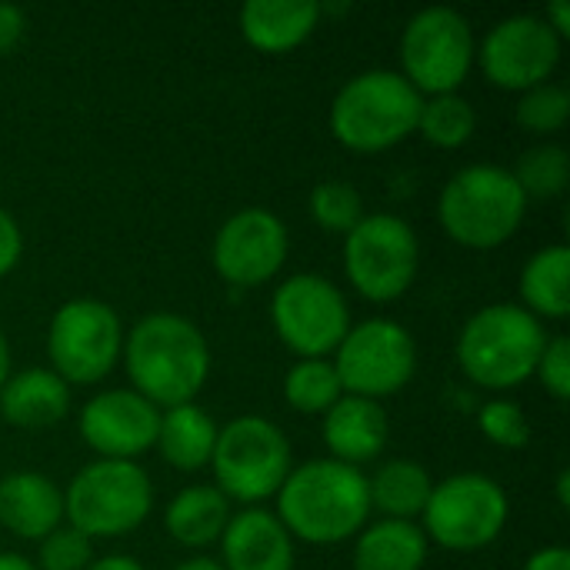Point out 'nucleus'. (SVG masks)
I'll use <instances>...</instances> for the list:
<instances>
[{"label": "nucleus", "mask_w": 570, "mask_h": 570, "mask_svg": "<svg viewBox=\"0 0 570 570\" xmlns=\"http://www.w3.org/2000/svg\"><path fill=\"white\" fill-rule=\"evenodd\" d=\"M421 267V240L397 214H364L344 234V274L351 287L374 301L391 304L404 297Z\"/></svg>", "instance_id": "9"}, {"label": "nucleus", "mask_w": 570, "mask_h": 570, "mask_svg": "<svg viewBox=\"0 0 570 570\" xmlns=\"http://www.w3.org/2000/svg\"><path fill=\"white\" fill-rule=\"evenodd\" d=\"M230 521V501L214 484H190L177 491L164 511L170 538L184 548H207L220 541Z\"/></svg>", "instance_id": "24"}, {"label": "nucleus", "mask_w": 570, "mask_h": 570, "mask_svg": "<svg viewBox=\"0 0 570 570\" xmlns=\"http://www.w3.org/2000/svg\"><path fill=\"white\" fill-rule=\"evenodd\" d=\"M224 570H294V538L267 508L230 514L220 534Z\"/></svg>", "instance_id": "17"}, {"label": "nucleus", "mask_w": 570, "mask_h": 570, "mask_svg": "<svg viewBox=\"0 0 570 570\" xmlns=\"http://www.w3.org/2000/svg\"><path fill=\"white\" fill-rule=\"evenodd\" d=\"M63 524V491L40 471L0 478V528L23 541H43Z\"/></svg>", "instance_id": "18"}, {"label": "nucleus", "mask_w": 570, "mask_h": 570, "mask_svg": "<svg viewBox=\"0 0 570 570\" xmlns=\"http://www.w3.org/2000/svg\"><path fill=\"white\" fill-rule=\"evenodd\" d=\"M311 217L327 234H351L364 217V200L347 180H324L311 190Z\"/></svg>", "instance_id": "30"}, {"label": "nucleus", "mask_w": 570, "mask_h": 570, "mask_svg": "<svg viewBox=\"0 0 570 570\" xmlns=\"http://www.w3.org/2000/svg\"><path fill=\"white\" fill-rule=\"evenodd\" d=\"M401 77L424 97L458 94L474 67V30L471 20L454 7L417 10L401 33Z\"/></svg>", "instance_id": "8"}, {"label": "nucleus", "mask_w": 570, "mask_h": 570, "mask_svg": "<svg viewBox=\"0 0 570 570\" xmlns=\"http://www.w3.org/2000/svg\"><path fill=\"white\" fill-rule=\"evenodd\" d=\"M534 377L544 384V391L554 401H568L570 397V341L568 334H554L544 344V354L538 361Z\"/></svg>", "instance_id": "34"}, {"label": "nucleus", "mask_w": 570, "mask_h": 570, "mask_svg": "<svg viewBox=\"0 0 570 570\" xmlns=\"http://www.w3.org/2000/svg\"><path fill=\"white\" fill-rule=\"evenodd\" d=\"M424 97L397 70H364L344 80L331 104V134L354 154H381L417 130Z\"/></svg>", "instance_id": "5"}, {"label": "nucleus", "mask_w": 570, "mask_h": 570, "mask_svg": "<svg viewBox=\"0 0 570 570\" xmlns=\"http://www.w3.org/2000/svg\"><path fill=\"white\" fill-rule=\"evenodd\" d=\"M50 371L70 384H100L124 354V324L107 301L73 297L60 304L47 327Z\"/></svg>", "instance_id": "11"}, {"label": "nucleus", "mask_w": 570, "mask_h": 570, "mask_svg": "<svg viewBox=\"0 0 570 570\" xmlns=\"http://www.w3.org/2000/svg\"><path fill=\"white\" fill-rule=\"evenodd\" d=\"M271 324L297 357H331L351 331V304L321 274H294L271 297Z\"/></svg>", "instance_id": "13"}, {"label": "nucleus", "mask_w": 570, "mask_h": 570, "mask_svg": "<svg viewBox=\"0 0 570 570\" xmlns=\"http://www.w3.org/2000/svg\"><path fill=\"white\" fill-rule=\"evenodd\" d=\"M284 397L301 414H327L344 397L331 357H301L284 377Z\"/></svg>", "instance_id": "28"}, {"label": "nucleus", "mask_w": 570, "mask_h": 570, "mask_svg": "<svg viewBox=\"0 0 570 570\" xmlns=\"http://www.w3.org/2000/svg\"><path fill=\"white\" fill-rule=\"evenodd\" d=\"M371 518L367 478L361 468L334 458L304 461L291 468L277 491V521L304 544H344L361 534Z\"/></svg>", "instance_id": "2"}, {"label": "nucleus", "mask_w": 570, "mask_h": 570, "mask_svg": "<svg viewBox=\"0 0 570 570\" xmlns=\"http://www.w3.org/2000/svg\"><path fill=\"white\" fill-rule=\"evenodd\" d=\"M157 428L160 407L130 387H114L90 397L77 421L83 444L104 461H137L147 448L157 444Z\"/></svg>", "instance_id": "16"}, {"label": "nucleus", "mask_w": 570, "mask_h": 570, "mask_svg": "<svg viewBox=\"0 0 570 570\" xmlns=\"http://www.w3.org/2000/svg\"><path fill=\"white\" fill-rule=\"evenodd\" d=\"M0 570H37V564H33V561H27L23 554L0 551Z\"/></svg>", "instance_id": "40"}, {"label": "nucleus", "mask_w": 570, "mask_h": 570, "mask_svg": "<svg viewBox=\"0 0 570 570\" xmlns=\"http://www.w3.org/2000/svg\"><path fill=\"white\" fill-rule=\"evenodd\" d=\"M174 570H224V568H220V561H214V558H190V561L177 564Z\"/></svg>", "instance_id": "43"}, {"label": "nucleus", "mask_w": 570, "mask_h": 570, "mask_svg": "<svg viewBox=\"0 0 570 570\" xmlns=\"http://www.w3.org/2000/svg\"><path fill=\"white\" fill-rule=\"evenodd\" d=\"M438 217L454 244L494 250L521 230L528 217V197L508 167L471 164L441 187Z\"/></svg>", "instance_id": "4"}, {"label": "nucleus", "mask_w": 570, "mask_h": 570, "mask_svg": "<svg viewBox=\"0 0 570 570\" xmlns=\"http://www.w3.org/2000/svg\"><path fill=\"white\" fill-rule=\"evenodd\" d=\"M70 411V387L50 367L10 374L0 387V417L20 431H47Z\"/></svg>", "instance_id": "21"}, {"label": "nucleus", "mask_w": 570, "mask_h": 570, "mask_svg": "<svg viewBox=\"0 0 570 570\" xmlns=\"http://www.w3.org/2000/svg\"><path fill=\"white\" fill-rule=\"evenodd\" d=\"M544 23L564 40L570 37V3L568 0H551L548 7H544Z\"/></svg>", "instance_id": "38"}, {"label": "nucleus", "mask_w": 570, "mask_h": 570, "mask_svg": "<svg viewBox=\"0 0 570 570\" xmlns=\"http://www.w3.org/2000/svg\"><path fill=\"white\" fill-rule=\"evenodd\" d=\"M154 511V484L137 461H90L63 491V518L83 538H124Z\"/></svg>", "instance_id": "6"}, {"label": "nucleus", "mask_w": 570, "mask_h": 570, "mask_svg": "<svg viewBox=\"0 0 570 570\" xmlns=\"http://www.w3.org/2000/svg\"><path fill=\"white\" fill-rule=\"evenodd\" d=\"M324 444L331 451L334 461L341 464H367L374 461L384 444H387V411L381 407V401H367L357 394H344L327 414H324Z\"/></svg>", "instance_id": "19"}, {"label": "nucleus", "mask_w": 570, "mask_h": 570, "mask_svg": "<svg viewBox=\"0 0 570 570\" xmlns=\"http://www.w3.org/2000/svg\"><path fill=\"white\" fill-rule=\"evenodd\" d=\"M561 43L564 40L544 23V17L511 13L484 33L474 60L494 87L524 94L551 80L561 63Z\"/></svg>", "instance_id": "14"}, {"label": "nucleus", "mask_w": 570, "mask_h": 570, "mask_svg": "<svg viewBox=\"0 0 570 570\" xmlns=\"http://www.w3.org/2000/svg\"><path fill=\"white\" fill-rule=\"evenodd\" d=\"M554 484H558V504L568 511L570 508V471L568 468H561V471H558V481H554Z\"/></svg>", "instance_id": "41"}, {"label": "nucleus", "mask_w": 570, "mask_h": 570, "mask_svg": "<svg viewBox=\"0 0 570 570\" xmlns=\"http://www.w3.org/2000/svg\"><path fill=\"white\" fill-rule=\"evenodd\" d=\"M518 187L531 200H554L568 190L570 157L561 144H538L521 154L518 167L511 170Z\"/></svg>", "instance_id": "29"}, {"label": "nucleus", "mask_w": 570, "mask_h": 570, "mask_svg": "<svg viewBox=\"0 0 570 570\" xmlns=\"http://www.w3.org/2000/svg\"><path fill=\"white\" fill-rule=\"evenodd\" d=\"M23 257V234L20 224L0 207V277H7Z\"/></svg>", "instance_id": "35"}, {"label": "nucleus", "mask_w": 570, "mask_h": 570, "mask_svg": "<svg viewBox=\"0 0 570 570\" xmlns=\"http://www.w3.org/2000/svg\"><path fill=\"white\" fill-rule=\"evenodd\" d=\"M521 570H570V551L564 544H548L534 551Z\"/></svg>", "instance_id": "37"}, {"label": "nucleus", "mask_w": 570, "mask_h": 570, "mask_svg": "<svg viewBox=\"0 0 570 570\" xmlns=\"http://www.w3.org/2000/svg\"><path fill=\"white\" fill-rule=\"evenodd\" d=\"M478 431L504 448V451H521L531 444V421L514 401H488L478 411Z\"/></svg>", "instance_id": "32"}, {"label": "nucleus", "mask_w": 570, "mask_h": 570, "mask_svg": "<svg viewBox=\"0 0 570 570\" xmlns=\"http://www.w3.org/2000/svg\"><path fill=\"white\" fill-rule=\"evenodd\" d=\"M331 364L344 394L381 401L411 384L417 371V344L404 324L391 317H367L351 324Z\"/></svg>", "instance_id": "12"}, {"label": "nucleus", "mask_w": 570, "mask_h": 570, "mask_svg": "<svg viewBox=\"0 0 570 570\" xmlns=\"http://www.w3.org/2000/svg\"><path fill=\"white\" fill-rule=\"evenodd\" d=\"M287 250V224L267 207H244L217 227L210 264L230 287H261L281 274Z\"/></svg>", "instance_id": "15"}, {"label": "nucleus", "mask_w": 570, "mask_h": 570, "mask_svg": "<svg viewBox=\"0 0 570 570\" xmlns=\"http://www.w3.org/2000/svg\"><path fill=\"white\" fill-rule=\"evenodd\" d=\"M431 541L414 521L381 518L364 524L354 544V570H424Z\"/></svg>", "instance_id": "23"}, {"label": "nucleus", "mask_w": 570, "mask_h": 570, "mask_svg": "<svg viewBox=\"0 0 570 570\" xmlns=\"http://www.w3.org/2000/svg\"><path fill=\"white\" fill-rule=\"evenodd\" d=\"M130 391L147 397L154 407L194 404L210 377V347L204 331L170 311L140 317L130 334H124L120 354Z\"/></svg>", "instance_id": "1"}, {"label": "nucleus", "mask_w": 570, "mask_h": 570, "mask_svg": "<svg viewBox=\"0 0 570 570\" xmlns=\"http://www.w3.org/2000/svg\"><path fill=\"white\" fill-rule=\"evenodd\" d=\"M511 518L508 491L478 471L451 474L434 484L421 514L424 538L448 551H481L501 538Z\"/></svg>", "instance_id": "10"}, {"label": "nucleus", "mask_w": 570, "mask_h": 570, "mask_svg": "<svg viewBox=\"0 0 570 570\" xmlns=\"http://www.w3.org/2000/svg\"><path fill=\"white\" fill-rule=\"evenodd\" d=\"M220 424L200 404H177L160 414L157 428V451L174 471H200L210 464Z\"/></svg>", "instance_id": "22"}, {"label": "nucleus", "mask_w": 570, "mask_h": 570, "mask_svg": "<svg viewBox=\"0 0 570 570\" xmlns=\"http://www.w3.org/2000/svg\"><path fill=\"white\" fill-rule=\"evenodd\" d=\"M478 130V110L468 97L461 94H438L424 97L421 114H417V130L431 147L454 150L464 147Z\"/></svg>", "instance_id": "27"}, {"label": "nucleus", "mask_w": 570, "mask_h": 570, "mask_svg": "<svg viewBox=\"0 0 570 570\" xmlns=\"http://www.w3.org/2000/svg\"><path fill=\"white\" fill-rule=\"evenodd\" d=\"M431 491H434V478L428 474V468L407 458H394L381 464L374 478H367L371 511H381L391 521L421 518Z\"/></svg>", "instance_id": "26"}, {"label": "nucleus", "mask_w": 570, "mask_h": 570, "mask_svg": "<svg viewBox=\"0 0 570 570\" xmlns=\"http://www.w3.org/2000/svg\"><path fill=\"white\" fill-rule=\"evenodd\" d=\"M321 23L317 0H247L237 10L240 37L261 53H287L301 47Z\"/></svg>", "instance_id": "20"}, {"label": "nucleus", "mask_w": 570, "mask_h": 570, "mask_svg": "<svg viewBox=\"0 0 570 570\" xmlns=\"http://www.w3.org/2000/svg\"><path fill=\"white\" fill-rule=\"evenodd\" d=\"M90 561H94L90 538H83L70 524H60L40 541V554H37L40 570H87Z\"/></svg>", "instance_id": "33"}, {"label": "nucleus", "mask_w": 570, "mask_h": 570, "mask_svg": "<svg viewBox=\"0 0 570 570\" xmlns=\"http://www.w3.org/2000/svg\"><path fill=\"white\" fill-rule=\"evenodd\" d=\"M548 337L544 321L521 304H488L464 321L454 354L474 384L511 391L534 377Z\"/></svg>", "instance_id": "3"}, {"label": "nucleus", "mask_w": 570, "mask_h": 570, "mask_svg": "<svg viewBox=\"0 0 570 570\" xmlns=\"http://www.w3.org/2000/svg\"><path fill=\"white\" fill-rule=\"evenodd\" d=\"M27 33V13L17 3H0V53H10Z\"/></svg>", "instance_id": "36"}, {"label": "nucleus", "mask_w": 570, "mask_h": 570, "mask_svg": "<svg viewBox=\"0 0 570 570\" xmlns=\"http://www.w3.org/2000/svg\"><path fill=\"white\" fill-rule=\"evenodd\" d=\"M10 377V344H7V334L0 331V387L7 384Z\"/></svg>", "instance_id": "42"}, {"label": "nucleus", "mask_w": 570, "mask_h": 570, "mask_svg": "<svg viewBox=\"0 0 570 570\" xmlns=\"http://www.w3.org/2000/svg\"><path fill=\"white\" fill-rule=\"evenodd\" d=\"M87 570H144V564L134 561V558H127V554H107L100 561H90Z\"/></svg>", "instance_id": "39"}, {"label": "nucleus", "mask_w": 570, "mask_h": 570, "mask_svg": "<svg viewBox=\"0 0 570 570\" xmlns=\"http://www.w3.org/2000/svg\"><path fill=\"white\" fill-rule=\"evenodd\" d=\"M514 117L531 134H558L570 120V94L561 83H551V80L541 87H531L521 94Z\"/></svg>", "instance_id": "31"}, {"label": "nucleus", "mask_w": 570, "mask_h": 570, "mask_svg": "<svg viewBox=\"0 0 570 570\" xmlns=\"http://www.w3.org/2000/svg\"><path fill=\"white\" fill-rule=\"evenodd\" d=\"M521 307L538 321H564L570 314V250L568 244H548L534 250L521 271Z\"/></svg>", "instance_id": "25"}, {"label": "nucleus", "mask_w": 570, "mask_h": 570, "mask_svg": "<svg viewBox=\"0 0 570 570\" xmlns=\"http://www.w3.org/2000/svg\"><path fill=\"white\" fill-rule=\"evenodd\" d=\"M214 488L237 504L257 508L277 498L281 484L291 474V441L287 434L261 417L240 414L217 431V444L210 454Z\"/></svg>", "instance_id": "7"}]
</instances>
